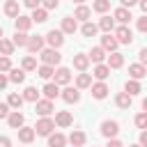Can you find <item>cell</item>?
<instances>
[{
	"instance_id": "6da1fadb",
	"label": "cell",
	"mask_w": 147,
	"mask_h": 147,
	"mask_svg": "<svg viewBox=\"0 0 147 147\" xmlns=\"http://www.w3.org/2000/svg\"><path fill=\"white\" fill-rule=\"evenodd\" d=\"M39 57H41L44 64H51V67H55V64L62 62V55H60L57 48H41L39 51Z\"/></svg>"
},
{
	"instance_id": "7a4b0ae2",
	"label": "cell",
	"mask_w": 147,
	"mask_h": 147,
	"mask_svg": "<svg viewBox=\"0 0 147 147\" xmlns=\"http://www.w3.org/2000/svg\"><path fill=\"white\" fill-rule=\"evenodd\" d=\"M53 110H55V106H53L51 99H37V101H34V113H37L39 117H48Z\"/></svg>"
},
{
	"instance_id": "3957f363",
	"label": "cell",
	"mask_w": 147,
	"mask_h": 147,
	"mask_svg": "<svg viewBox=\"0 0 147 147\" xmlns=\"http://www.w3.org/2000/svg\"><path fill=\"white\" fill-rule=\"evenodd\" d=\"M32 129H34L37 136H48V133H53L55 122H53L51 117H41V119H37V126H32Z\"/></svg>"
},
{
	"instance_id": "277c9868",
	"label": "cell",
	"mask_w": 147,
	"mask_h": 147,
	"mask_svg": "<svg viewBox=\"0 0 147 147\" xmlns=\"http://www.w3.org/2000/svg\"><path fill=\"white\" fill-rule=\"evenodd\" d=\"M113 37L117 39V44H133V32H131L129 25H119V28H115V34H113Z\"/></svg>"
},
{
	"instance_id": "5b68a950",
	"label": "cell",
	"mask_w": 147,
	"mask_h": 147,
	"mask_svg": "<svg viewBox=\"0 0 147 147\" xmlns=\"http://www.w3.org/2000/svg\"><path fill=\"white\" fill-rule=\"evenodd\" d=\"M44 41L48 44V48H60L64 44V34H62V30H48V34L44 37Z\"/></svg>"
},
{
	"instance_id": "8992f818",
	"label": "cell",
	"mask_w": 147,
	"mask_h": 147,
	"mask_svg": "<svg viewBox=\"0 0 147 147\" xmlns=\"http://www.w3.org/2000/svg\"><path fill=\"white\" fill-rule=\"evenodd\" d=\"M53 83H55V85H69V83H71V71H69L67 67H57V69L53 71Z\"/></svg>"
},
{
	"instance_id": "52a82bcc",
	"label": "cell",
	"mask_w": 147,
	"mask_h": 147,
	"mask_svg": "<svg viewBox=\"0 0 147 147\" xmlns=\"http://www.w3.org/2000/svg\"><path fill=\"white\" fill-rule=\"evenodd\" d=\"M117 133H119V124H117L115 119H103V122H101V136L115 138Z\"/></svg>"
},
{
	"instance_id": "ba28073f",
	"label": "cell",
	"mask_w": 147,
	"mask_h": 147,
	"mask_svg": "<svg viewBox=\"0 0 147 147\" xmlns=\"http://www.w3.org/2000/svg\"><path fill=\"white\" fill-rule=\"evenodd\" d=\"M53 122H55V126L67 129V126H71V124H74V117H71V113H69V110H57Z\"/></svg>"
},
{
	"instance_id": "9c48e42d",
	"label": "cell",
	"mask_w": 147,
	"mask_h": 147,
	"mask_svg": "<svg viewBox=\"0 0 147 147\" xmlns=\"http://www.w3.org/2000/svg\"><path fill=\"white\" fill-rule=\"evenodd\" d=\"M60 96H62L67 103H78V101H80V90H78V87H69V85H67V87L60 92Z\"/></svg>"
},
{
	"instance_id": "30bf717a",
	"label": "cell",
	"mask_w": 147,
	"mask_h": 147,
	"mask_svg": "<svg viewBox=\"0 0 147 147\" xmlns=\"http://www.w3.org/2000/svg\"><path fill=\"white\" fill-rule=\"evenodd\" d=\"M131 9H126V7H117L115 9V14H113V21H117L119 25H126V23H131Z\"/></svg>"
},
{
	"instance_id": "8fae6325",
	"label": "cell",
	"mask_w": 147,
	"mask_h": 147,
	"mask_svg": "<svg viewBox=\"0 0 147 147\" xmlns=\"http://www.w3.org/2000/svg\"><path fill=\"white\" fill-rule=\"evenodd\" d=\"M90 90H92V96H94V99H99V101H101V99H106V96H108V92H110V90H108V85H106L103 80L92 83V85H90Z\"/></svg>"
},
{
	"instance_id": "7c38bea8",
	"label": "cell",
	"mask_w": 147,
	"mask_h": 147,
	"mask_svg": "<svg viewBox=\"0 0 147 147\" xmlns=\"http://www.w3.org/2000/svg\"><path fill=\"white\" fill-rule=\"evenodd\" d=\"M7 124H9L11 129H21V126L25 124V115L18 113V110H9V115H7Z\"/></svg>"
},
{
	"instance_id": "4fadbf2b",
	"label": "cell",
	"mask_w": 147,
	"mask_h": 147,
	"mask_svg": "<svg viewBox=\"0 0 147 147\" xmlns=\"http://www.w3.org/2000/svg\"><path fill=\"white\" fill-rule=\"evenodd\" d=\"M60 30H62V34H74V32L78 30V21H76L74 16H64V18H62Z\"/></svg>"
},
{
	"instance_id": "5bb4252c",
	"label": "cell",
	"mask_w": 147,
	"mask_h": 147,
	"mask_svg": "<svg viewBox=\"0 0 147 147\" xmlns=\"http://www.w3.org/2000/svg\"><path fill=\"white\" fill-rule=\"evenodd\" d=\"M16 131H18V140H21L23 145H30V142L34 140V136H37L34 129H32V126H25V124H23L21 129H16Z\"/></svg>"
},
{
	"instance_id": "9a60e30c",
	"label": "cell",
	"mask_w": 147,
	"mask_h": 147,
	"mask_svg": "<svg viewBox=\"0 0 147 147\" xmlns=\"http://www.w3.org/2000/svg\"><path fill=\"white\" fill-rule=\"evenodd\" d=\"M44 44H46V41H44V37H39V34H37V37H28V44H25V48H28V51L34 55V53H39V51L44 48Z\"/></svg>"
},
{
	"instance_id": "2e32d148",
	"label": "cell",
	"mask_w": 147,
	"mask_h": 147,
	"mask_svg": "<svg viewBox=\"0 0 147 147\" xmlns=\"http://www.w3.org/2000/svg\"><path fill=\"white\" fill-rule=\"evenodd\" d=\"M117 46H119V44H117V39H115L110 32H106V34L101 37V48H103L106 53H113V51H117Z\"/></svg>"
},
{
	"instance_id": "e0dca14e",
	"label": "cell",
	"mask_w": 147,
	"mask_h": 147,
	"mask_svg": "<svg viewBox=\"0 0 147 147\" xmlns=\"http://www.w3.org/2000/svg\"><path fill=\"white\" fill-rule=\"evenodd\" d=\"M108 60H106V64H108V69H119V67H124V55L122 53H117V51H113L110 55H106Z\"/></svg>"
},
{
	"instance_id": "ac0fdd59",
	"label": "cell",
	"mask_w": 147,
	"mask_h": 147,
	"mask_svg": "<svg viewBox=\"0 0 147 147\" xmlns=\"http://www.w3.org/2000/svg\"><path fill=\"white\" fill-rule=\"evenodd\" d=\"M129 76H131L133 80H142V78L147 76V69H145V64H140V62H136V64H129Z\"/></svg>"
},
{
	"instance_id": "d6986e66",
	"label": "cell",
	"mask_w": 147,
	"mask_h": 147,
	"mask_svg": "<svg viewBox=\"0 0 147 147\" xmlns=\"http://www.w3.org/2000/svg\"><path fill=\"white\" fill-rule=\"evenodd\" d=\"M14 25H16V30H18V32H28V30L32 28V18H30V16L18 14V16L14 18Z\"/></svg>"
},
{
	"instance_id": "ffe728a7",
	"label": "cell",
	"mask_w": 147,
	"mask_h": 147,
	"mask_svg": "<svg viewBox=\"0 0 147 147\" xmlns=\"http://www.w3.org/2000/svg\"><path fill=\"white\" fill-rule=\"evenodd\" d=\"M87 67H90V57H87V53H76V55H74V69H78V71H87Z\"/></svg>"
},
{
	"instance_id": "44dd1931",
	"label": "cell",
	"mask_w": 147,
	"mask_h": 147,
	"mask_svg": "<svg viewBox=\"0 0 147 147\" xmlns=\"http://www.w3.org/2000/svg\"><path fill=\"white\" fill-rule=\"evenodd\" d=\"M87 57H90V62H94V64H101V62L106 60V51H103L101 46H94V48L87 53Z\"/></svg>"
},
{
	"instance_id": "7402d4cb",
	"label": "cell",
	"mask_w": 147,
	"mask_h": 147,
	"mask_svg": "<svg viewBox=\"0 0 147 147\" xmlns=\"http://www.w3.org/2000/svg\"><path fill=\"white\" fill-rule=\"evenodd\" d=\"M41 92H44V96H46V99H51V101H53V99H57V96H60V85H55V83H46V85L41 87Z\"/></svg>"
},
{
	"instance_id": "603a6c76",
	"label": "cell",
	"mask_w": 147,
	"mask_h": 147,
	"mask_svg": "<svg viewBox=\"0 0 147 147\" xmlns=\"http://www.w3.org/2000/svg\"><path fill=\"white\" fill-rule=\"evenodd\" d=\"M90 16H92V9H90V7H85V5H78V7H76V11H74V18H76V21H83V23H85V21H90Z\"/></svg>"
},
{
	"instance_id": "cb8c5ba5",
	"label": "cell",
	"mask_w": 147,
	"mask_h": 147,
	"mask_svg": "<svg viewBox=\"0 0 147 147\" xmlns=\"http://www.w3.org/2000/svg\"><path fill=\"white\" fill-rule=\"evenodd\" d=\"M30 18H32V23H46V21H48V9H44V7H34Z\"/></svg>"
},
{
	"instance_id": "d4e9b609",
	"label": "cell",
	"mask_w": 147,
	"mask_h": 147,
	"mask_svg": "<svg viewBox=\"0 0 147 147\" xmlns=\"http://www.w3.org/2000/svg\"><path fill=\"white\" fill-rule=\"evenodd\" d=\"M67 136L64 133H48V147H64Z\"/></svg>"
},
{
	"instance_id": "484cf974",
	"label": "cell",
	"mask_w": 147,
	"mask_h": 147,
	"mask_svg": "<svg viewBox=\"0 0 147 147\" xmlns=\"http://www.w3.org/2000/svg\"><path fill=\"white\" fill-rule=\"evenodd\" d=\"M92 76H94L96 80H106V78L110 76V69H108V64H103V62H101V64H96V67H94V71H92Z\"/></svg>"
},
{
	"instance_id": "4316f807",
	"label": "cell",
	"mask_w": 147,
	"mask_h": 147,
	"mask_svg": "<svg viewBox=\"0 0 147 147\" xmlns=\"http://www.w3.org/2000/svg\"><path fill=\"white\" fill-rule=\"evenodd\" d=\"M90 85H92V76L85 74V71H80V74L76 76V87H78V90H87Z\"/></svg>"
},
{
	"instance_id": "83f0119b",
	"label": "cell",
	"mask_w": 147,
	"mask_h": 147,
	"mask_svg": "<svg viewBox=\"0 0 147 147\" xmlns=\"http://www.w3.org/2000/svg\"><path fill=\"white\" fill-rule=\"evenodd\" d=\"M124 92H126L129 96H136V94H140V92H142V87H140V83H138V80L129 78V80H126V85H124Z\"/></svg>"
},
{
	"instance_id": "f1b7e54d",
	"label": "cell",
	"mask_w": 147,
	"mask_h": 147,
	"mask_svg": "<svg viewBox=\"0 0 147 147\" xmlns=\"http://www.w3.org/2000/svg\"><path fill=\"white\" fill-rule=\"evenodd\" d=\"M115 103H117V108H131V103H133V96H129L126 92H119L117 96H115Z\"/></svg>"
},
{
	"instance_id": "f546056e",
	"label": "cell",
	"mask_w": 147,
	"mask_h": 147,
	"mask_svg": "<svg viewBox=\"0 0 147 147\" xmlns=\"http://www.w3.org/2000/svg\"><path fill=\"white\" fill-rule=\"evenodd\" d=\"M5 14H7L9 18H16V16L21 14V9H18V2H16V0H7V2H5Z\"/></svg>"
},
{
	"instance_id": "4dcf8cb0",
	"label": "cell",
	"mask_w": 147,
	"mask_h": 147,
	"mask_svg": "<svg viewBox=\"0 0 147 147\" xmlns=\"http://www.w3.org/2000/svg\"><path fill=\"white\" fill-rule=\"evenodd\" d=\"M7 106H9L11 110H18V108L23 106V96H21L18 92H11V94L7 96Z\"/></svg>"
},
{
	"instance_id": "1f68e13d",
	"label": "cell",
	"mask_w": 147,
	"mask_h": 147,
	"mask_svg": "<svg viewBox=\"0 0 147 147\" xmlns=\"http://www.w3.org/2000/svg\"><path fill=\"white\" fill-rule=\"evenodd\" d=\"M85 133L83 131H71V136H69V142H71V147H83L85 145Z\"/></svg>"
},
{
	"instance_id": "d6a6232c",
	"label": "cell",
	"mask_w": 147,
	"mask_h": 147,
	"mask_svg": "<svg viewBox=\"0 0 147 147\" xmlns=\"http://www.w3.org/2000/svg\"><path fill=\"white\" fill-rule=\"evenodd\" d=\"M96 28H99V30H103V32H113V30H115V21H113L110 16H101Z\"/></svg>"
},
{
	"instance_id": "836d02e7",
	"label": "cell",
	"mask_w": 147,
	"mask_h": 147,
	"mask_svg": "<svg viewBox=\"0 0 147 147\" xmlns=\"http://www.w3.org/2000/svg\"><path fill=\"white\" fill-rule=\"evenodd\" d=\"M34 71L39 74V78H44V80H51V78H53V71H55V67H51V64H41V67H37Z\"/></svg>"
},
{
	"instance_id": "e575fe53",
	"label": "cell",
	"mask_w": 147,
	"mask_h": 147,
	"mask_svg": "<svg viewBox=\"0 0 147 147\" xmlns=\"http://www.w3.org/2000/svg\"><path fill=\"white\" fill-rule=\"evenodd\" d=\"M7 78H9V83H16V85H18V83H23V80H25V71H23V69H14V67H11Z\"/></svg>"
},
{
	"instance_id": "d590c367",
	"label": "cell",
	"mask_w": 147,
	"mask_h": 147,
	"mask_svg": "<svg viewBox=\"0 0 147 147\" xmlns=\"http://www.w3.org/2000/svg\"><path fill=\"white\" fill-rule=\"evenodd\" d=\"M21 96H23V101H32V103H34V101L39 99V90L30 85V87H25V90H23V94H21Z\"/></svg>"
},
{
	"instance_id": "8d00e7d4",
	"label": "cell",
	"mask_w": 147,
	"mask_h": 147,
	"mask_svg": "<svg viewBox=\"0 0 147 147\" xmlns=\"http://www.w3.org/2000/svg\"><path fill=\"white\" fill-rule=\"evenodd\" d=\"M80 32H83V37H94V34L99 32V28H96V23L85 21V23H83V28H80Z\"/></svg>"
},
{
	"instance_id": "74e56055",
	"label": "cell",
	"mask_w": 147,
	"mask_h": 147,
	"mask_svg": "<svg viewBox=\"0 0 147 147\" xmlns=\"http://www.w3.org/2000/svg\"><path fill=\"white\" fill-rule=\"evenodd\" d=\"M11 44L14 46H18V48H23L25 44H28V32H14V37H11Z\"/></svg>"
},
{
	"instance_id": "f35d334b",
	"label": "cell",
	"mask_w": 147,
	"mask_h": 147,
	"mask_svg": "<svg viewBox=\"0 0 147 147\" xmlns=\"http://www.w3.org/2000/svg\"><path fill=\"white\" fill-rule=\"evenodd\" d=\"M21 69H23V71H34V69H37V60H34L32 55H25L23 62H21Z\"/></svg>"
},
{
	"instance_id": "ab89813d",
	"label": "cell",
	"mask_w": 147,
	"mask_h": 147,
	"mask_svg": "<svg viewBox=\"0 0 147 147\" xmlns=\"http://www.w3.org/2000/svg\"><path fill=\"white\" fill-rule=\"evenodd\" d=\"M92 9L99 11V14H106V11L110 9V0H94V2H92Z\"/></svg>"
},
{
	"instance_id": "60d3db41",
	"label": "cell",
	"mask_w": 147,
	"mask_h": 147,
	"mask_svg": "<svg viewBox=\"0 0 147 147\" xmlns=\"http://www.w3.org/2000/svg\"><path fill=\"white\" fill-rule=\"evenodd\" d=\"M14 44H11V39H0V55H11L14 53Z\"/></svg>"
},
{
	"instance_id": "b9f144b4",
	"label": "cell",
	"mask_w": 147,
	"mask_h": 147,
	"mask_svg": "<svg viewBox=\"0 0 147 147\" xmlns=\"http://www.w3.org/2000/svg\"><path fill=\"white\" fill-rule=\"evenodd\" d=\"M11 69V57L9 55H0V71L5 74V71H9Z\"/></svg>"
},
{
	"instance_id": "7bdbcfd3",
	"label": "cell",
	"mask_w": 147,
	"mask_h": 147,
	"mask_svg": "<svg viewBox=\"0 0 147 147\" xmlns=\"http://www.w3.org/2000/svg\"><path fill=\"white\" fill-rule=\"evenodd\" d=\"M136 126H138V129H147V113L136 115Z\"/></svg>"
},
{
	"instance_id": "ee69618b",
	"label": "cell",
	"mask_w": 147,
	"mask_h": 147,
	"mask_svg": "<svg viewBox=\"0 0 147 147\" xmlns=\"http://www.w3.org/2000/svg\"><path fill=\"white\" fill-rule=\"evenodd\" d=\"M41 7L44 9H57L60 7V0H41Z\"/></svg>"
},
{
	"instance_id": "f6af8a7d",
	"label": "cell",
	"mask_w": 147,
	"mask_h": 147,
	"mask_svg": "<svg viewBox=\"0 0 147 147\" xmlns=\"http://www.w3.org/2000/svg\"><path fill=\"white\" fill-rule=\"evenodd\" d=\"M138 30L140 32H147V16H140L138 18Z\"/></svg>"
},
{
	"instance_id": "bcb514c9",
	"label": "cell",
	"mask_w": 147,
	"mask_h": 147,
	"mask_svg": "<svg viewBox=\"0 0 147 147\" xmlns=\"http://www.w3.org/2000/svg\"><path fill=\"white\" fill-rule=\"evenodd\" d=\"M9 110H11V108H9L7 103H0V119H7V115H9Z\"/></svg>"
},
{
	"instance_id": "7dc6e473",
	"label": "cell",
	"mask_w": 147,
	"mask_h": 147,
	"mask_svg": "<svg viewBox=\"0 0 147 147\" xmlns=\"http://www.w3.org/2000/svg\"><path fill=\"white\" fill-rule=\"evenodd\" d=\"M23 5L30 7V9H34V7H41V0H23Z\"/></svg>"
},
{
	"instance_id": "c3c4849f",
	"label": "cell",
	"mask_w": 147,
	"mask_h": 147,
	"mask_svg": "<svg viewBox=\"0 0 147 147\" xmlns=\"http://www.w3.org/2000/svg\"><path fill=\"white\" fill-rule=\"evenodd\" d=\"M138 145H140V147H147V131H145V129L140 131V142H138Z\"/></svg>"
},
{
	"instance_id": "681fc988",
	"label": "cell",
	"mask_w": 147,
	"mask_h": 147,
	"mask_svg": "<svg viewBox=\"0 0 147 147\" xmlns=\"http://www.w3.org/2000/svg\"><path fill=\"white\" fill-rule=\"evenodd\" d=\"M106 147H124V145H122L117 138H108V145H106Z\"/></svg>"
},
{
	"instance_id": "f907efd6",
	"label": "cell",
	"mask_w": 147,
	"mask_h": 147,
	"mask_svg": "<svg viewBox=\"0 0 147 147\" xmlns=\"http://www.w3.org/2000/svg\"><path fill=\"white\" fill-rule=\"evenodd\" d=\"M122 2V7H126V9H131L133 5H138V0H119Z\"/></svg>"
},
{
	"instance_id": "816d5d0a",
	"label": "cell",
	"mask_w": 147,
	"mask_h": 147,
	"mask_svg": "<svg viewBox=\"0 0 147 147\" xmlns=\"http://www.w3.org/2000/svg\"><path fill=\"white\" fill-rule=\"evenodd\" d=\"M0 147H11V140L7 136H0Z\"/></svg>"
},
{
	"instance_id": "f5cc1de1",
	"label": "cell",
	"mask_w": 147,
	"mask_h": 147,
	"mask_svg": "<svg viewBox=\"0 0 147 147\" xmlns=\"http://www.w3.org/2000/svg\"><path fill=\"white\" fill-rule=\"evenodd\" d=\"M138 57H140V64H145V62H147V48H142V51L138 53Z\"/></svg>"
},
{
	"instance_id": "db71d44e",
	"label": "cell",
	"mask_w": 147,
	"mask_h": 147,
	"mask_svg": "<svg viewBox=\"0 0 147 147\" xmlns=\"http://www.w3.org/2000/svg\"><path fill=\"white\" fill-rule=\"evenodd\" d=\"M7 83H9V78H7L5 74H0V90H5V87H7Z\"/></svg>"
},
{
	"instance_id": "11a10c76",
	"label": "cell",
	"mask_w": 147,
	"mask_h": 147,
	"mask_svg": "<svg viewBox=\"0 0 147 147\" xmlns=\"http://www.w3.org/2000/svg\"><path fill=\"white\" fill-rule=\"evenodd\" d=\"M138 5H140V9H142V11H147V0H138Z\"/></svg>"
},
{
	"instance_id": "9f6ffc18",
	"label": "cell",
	"mask_w": 147,
	"mask_h": 147,
	"mask_svg": "<svg viewBox=\"0 0 147 147\" xmlns=\"http://www.w3.org/2000/svg\"><path fill=\"white\" fill-rule=\"evenodd\" d=\"M74 2H76V5H83V2H85V0H74Z\"/></svg>"
},
{
	"instance_id": "6f0895ef",
	"label": "cell",
	"mask_w": 147,
	"mask_h": 147,
	"mask_svg": "<svg viewBox=\"0 0 147 147\" xmlns=\"http://www.w3.org/2000/svg\"><path fill=\"white\" fill-rule=\"evenodd\" d=\"M0 39H2V25H0Z\"/></svg>"
},
{
	"instance_id": "680465c9",
	"label": "cell",
	"mask_w": 147,
	"mask_h": 147,
	"mask_svg": "<svg viewBox=\"0 0 147 147\" xmlns=\"http://www.w3.org/2000/svg\"><path fill=\"white\" fill-rule=\"evenodd\" d=\"M129 147H140V145H129Z\"/></svg>"
}]
</instances>
